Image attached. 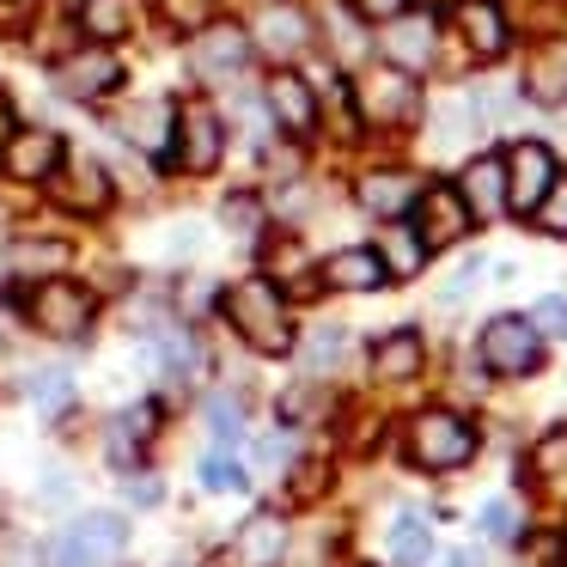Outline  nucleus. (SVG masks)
<instances>
[{"instance_id": "f257e3e1", "label": "nucleus", "mask_w": 567, "mask_h": 567, "mask_svg": "<svg viewBox=\"0 0 567 567\" xmlns=\"http://www.w3.org/2000/svg\"><path fill=\"white\" fill-rule=\"evenodd\" d=\"M226 323H233L238 336H245L257 354H287L293 348V323H287V299L275 281H262V275H245L238 287H226Z\"/></svg>"}, {"instance_id": "f03ea898", "label": "nucleus", "mask_w": 567, "mask_h": 567, "mask_svg": "<svg viewBox=\"0 0 567 567\" xmlns=\"http://www.w3.org/2000/svg\"><path fill=\"white\" fill-rule=\"evenodd\" d=\"M409 457H415L421 470H433V476H445V470H457V464L476 457V427H470L464 415L427 409V415L409 421Z\"/></svg>"}, {"instance_id": "7ed1b4c3", "label": "nucleus", "mask_w": 567, "mask_h": 567, "mask_svg": "<svg viewBox=\"0 0 567 567\" xmlns=\"http://www.w3.org/2000/svg\"><path fill=\"white\" fill-rule=\"evenodd\" d=\"M226 153V123L214 104H177V135H172V159L189 177H208Z\"/></svg>"}, {"instance_id": "20e7f679", "label": "nucleus", "mask_w": 567, "mask_h": 567, "mask_svg": "<svg viewBox=\"0 0 567 567\" xmlns=\"http://www.w3.org/2000/svg\"><path fill=\"white\" fill-rule=\"evenodd\" d=\"M476 348L501 379H525V372H537V360H543V336L530 330V318H513V311H501V318L482 323Z\"/></svg>"}, {"instance_id": "39448f33", "label": "nucleus", "mask_w": 567, "mask_h": 567, "mask_svg": "<svg viewBox=\"0 0 567 567\" xmlns=\"http://www.w3.org/2000/svg\"><path fill=\"white\" fill-rule=\"evenodd\" d=\"M123 549H128V518H116V513H86L62 543H55L50 561H55V567H111Z\"/></svg>"}, {"instance_id": "423d86ee", "label": "nucleus", "mask_w": 567, "mask_h": 567, "mask_svg": "<svg viewBox=\"0 0 567 567\" xmlns=\"http://www.w3.org/2000/svg\"><path fill=\"white\" fill-rule=\"evenodd\" d=\"M245 62H250V31L245 25H220V19H208V25L196 31V43H189V68H196V80H208V86L238 80Z\"/></svg>"}, {"instance_id": "0eeeda50", "label": "nucleus", "mask_w": 567, "mask_h": 567, "mask_svg": "<svg viewBox=\"0 0 567 567\" xmlns=\"http://www.w3.org/2000/svg\"><path fill=\"white\" fill-rule=\"evenodd\" d=\"M92 293L74 281H62V275H50V281H38V293H31V323H38L43 336H86L92 330Z\"/></svg>"}, {"instance_id": "6e6552de", "label": "nucleus", "mask_w": 567, "mask_h": 567, "mask_svg": "<svg viewBox=\"0 0 567 567\" xmlns=\"http://www.w3.org/2000/svg\"><path fill=\"white\" fill-rule=\"evenodd\" d=\"M116 86H123V62H116L111 43H92V50H74L55 62V92L62 99L92 104V99H111Z\"/></svg>"}, {"instance_id": "1a4fd4ad", "label": "nucleus", "mask_w": 567, "mask_h": 567, "mask_svg": "<svg viewBox=\"0 0 567 567\" xmlns=\"http://www.w3.org/2000/svg\"><path fill=\"white\" fill-rule=\"evenodd\" d=\"M62 159H68V141L55 135V128H13L7 147H0V165H7V177H19V184H50Z\"/></svg>"}, {"instance_id": "9d476101", "label": "nucleus", "mask_w": 567, "mask_h": 567, "mask_svg": "<svg viewBox=\"0 0 567 567\" xmlns=\"http://www.w3.org/2000/svg\"><path fill=\"white\" fill-rule=\"evenodd\" d=\"M470 226H476V214L464 208V196H457V189L433 184V189H421V196H415V238H421V250L457 245Z\"/></svg>"}, {"instance_id": "9b49d317", "label": "nucleus", "mask_w": 567, "mask_h": 567, "mask_svg": "<svg viewBox=\"0 0 567 567\" xmlns=\"http://www.w3.org/2000/svg\"><path fill=\"white\" fill-rule=\"evenodd\" d=\"M360 104H367V123L396 128V123H409V116L421 111V92H415V80H409L403 68H379V74L360 80Z\"/></svg>"}, {"instance_id": "f8f14e48", "label": "nucleus", "mask_w": 567, "mask_h": 567, "mask_svg": "<svg viewBox=\"0 0 567 567\" xmlns=\"http://www.w3.org/2000/svg\"><path fill=\"white\" fill-rule=\"evenodd\" d=\"M549 177H555V153L543 141H518L506 153V208L530 214L543 202V189H549Z\"/></svg>"}, {"instance_id": "ddd939ff", "label": "nucleus", "mask_w": 567, "mask_h": 567, "mask_svg": "<svg viewBox=\"0 0 567 567\" xmlns=\"http://www.w3.org/2000/svg\"><path fill=\"white\" fill-rule=\"evenodd\" d=\"M50 184H55V202H62L68 214H104V208H111V196H116L111 172H104L99 159H62Z\"/></svg>"}, {"instance_id": "4468645a", "label": "nucleus", "mask_w": 567, "mask_h": 567, "mask_svg": "<svg viewBox=\"0 0 567 567\" xmlns=\"http://www.w3.org/2000/svg\"><path fill=\"white\" fill-rule=\"evenodd\" d=\"M116 135H123L128 147L165 159V153H172V135H177V104H172V99H141V104H128V111L116 116Z\"/></svg>"}, {"instance_id": "2eb2a0df", "label": "nucleus", "mask_w": 567, "mask_h": 567, "mask_svg": "<svg viewBox=\"0 0 567 567\" xmlns=\"http://www.w3.org/2000/svg\"><path fill=\"white\" fill-rule=\"evenodd\" d=\"M379 50H384V62L391 68H403V74H421V68L433 62V19L427 13H396V19H384V31H379Z\"/></svg>"}, {"instance_id": "dca6fc26", "label": "nucleus", "mask_w": 567, "mask_h": 567, "mask_svg": "<svg viewBox=\"0 0 567 567\" xmlns=\"http://www.w3.org/2000/svg\"><path fill=\"white\" fill-rule=\"evenodd\" d=\"M262 99H269L275 123L287 128V135L306 141L311 128H318V99H311V86L293 74V68H281V74H269V86H262Z\"/></svg>"}, {"instance_id": "f3484780", "label": "nucleus", "mask_w": 567, "mask_h": 567, "mask_svg": "<svg viewBox=\"0 0 567 567\" xmlns=\"http://www.w3.org/2000/svg\"><path fill=\"white\" fill-rule=\"evenodd\" d=\"M287 555V518L281 513H250L233 537V567H281Z\"/></svg>"}, {"instance_id": "a211bd4d", "label": "nucleus", "mask_w": 567, "mask_h": 567, "mask_svg": "<svg viewBox=\"0 0 567 567\" xmlns=\"http://www.w3.org/2000/svg\"><path fill=\"white\" fill-rule=\"evenodd\" d=\"M354 196H360V208L367 214H379V220H403L409 208H415V196H421V177L415 172H367L354 184Z\"/></svg>"}, {"instance_id": "6ab92c4d", "label": "nucleus", "mask_w": 567, "mask_h": 567, "mask_svg": "<svg viewBox=\"0 0 567 567\" xmlns=\"http://www.w3.org/2000/svg\"><path fill=\"white\" fill-rule=\"evenodd\" d=\"M457 196H464V208L476 214V220H501L506 214V159H470L464 177H457Z\"/></svg>"}, {"instance_id": "aec40b11", "label": "nucleus", "mask_w": 567, "mask_h": 567, "mask_svg": "<svg viewBox=\"0 0 567 567\" xmlns=\"http://www.w3.org/2000/svg\"><path fill=\"white\" fill-rule=\"evenodd\" d=\"M311 43V25H306V13H293V7H262L257 13V31H250V50H262V55H275V62H287V55H299Z\"/></svg>"}, {"instance_id": "412c9836", "label": "nucleus", "mask_w": 567, "mask_h": 567, "mask_svg": "<svg viewBox=\"0 0 567 567\" xmlns=\"http://www.w3.org/2000/svg\"><path fill=\"white\" fill-rule=\"evenodd\" d=\"M457 25H464V43H470V55H482V62H501L506 55V13L494 7V0H464L457 7Z\"/></svg>"}, {"instance_id": "4be33fe9", "label": "nucleus", "mask_w": 567, "mask_h": 567, "mask_svg": "<svg viewBox=\"0 0 567 567\" xmlns=\"http://www.w3.org/2000/svg\"><path fill=\"white\" fill-rule=\"evenodd\" d=\"M323 281L342 287V293H372V287L391 281V269H384V257L372 245H354V250H336V257L323 262Z\"/></svg>"}, {"instance_id": "5701e85b", "label": "nucleus", "mask_w": 567, "mask_h": 567, "mask_svg": "<svg viewBox=\"0 0 567 567\" xmlns=\"http://www.w3.org/2000/svg\"><path fill=\"white\" fill-rule=\"evenodd\" d=\"M525 99L543 104V111H555V104H567V43H543L537 55H530L525 68Z\"/></svg>"}, {"instance_id": "b1692460", "label": "nucleus", "mask_w": 567, "mask_h": 567, "mask_svg": "<svg viewBox=\"0 0 567 567\" xmlns=\"http://www.w3.org/2000/svg\"><path fill=\"white\" fill-rule=\"evenodd\" d=\"M68 262H74V250H68L62 238H13V245H7V269H13L19 281H50Z\"/></svg>"}, {"instance_id": "393cba45", "label": "nucleus", "mask_w": 567, "mask_h": 567, "mask_svg": "<svg viewBox=\"0 0 567 567\" xmlns=\"http://www.w3.org/2000/svg\"><path fill=\"white\" fill-rule=\"evenodd\" d=\"M421 360H427V348H421V330H391L379 348H372V372H379V379H391V384L415 379Z\"/></svg>"}, {"instance_id": "a878e982", "label": "nucleus", "mask_w": 567, "mask_h": 567, "mask_svg": "<svg viewBox=\"0 0 567 567\" xmlns=\"http://www.w3.org/2000/svg\"><path fill=\"white\" fill-rule=\"evenodd\" d=\"M153 427H159V409H153V403H135V409H128V415L111 427V457H116V464L135 470V464H141V445L153 440Z\"/></svg>"}, {"instance_id": "bb28decb", "label": "nucleus", "mask_w": 567, "mask_h": 567, "mask_svg": "<svg viewBox=\"0 0 567 567\" xmlns=\"http://www.w3.org/2000/svg\"><path fill=\"white\" fill-rule=\"evenodd\" d=\"M80 31H86L92 43H116L135 31V0H86L80 7Z\"/></svg>"}, {"instance_id": "cd10ccee", "label": "nucleus", "mask_w": 567, "mask_h": 567, "mask_svg": "<svg viewBox=\"0 0 567 567\" xmlns=\"http://www.w3.org/2000/svg\"><path fill=\"white\" fill-rule=\"evenodd\" d=\"M391 561L396 567H427L433 561V530L421 518H396L391 525Z\"/></svg>"}, {"instance_id": "c85d7f7f", "label": "nucleus", "mask_w": 567, "mask_h": 567, "mask_svg": "<svg viewBox=\"0 0 567 567\" xmlns=\"http://www.w3.org/2000/svg\"><path fill=\"white\" fill-rule=\"evenodd\" d=\"M530 220H537V233L567 238V177H561V172L549 177V189H543V202L530 208Z\"/></svg>"}, {"instance_id": "c756f323", "label": "nucleus", "mask_w": 567, "mask_h": 567, "mask_svg": "<svg viewBox=\"0 0 567 567\" xmlns=\"http://www.w3.org/2000/svg\"><path fill=\"white\" fill-rule=\"evenodd\" d=\"M159 13H165V25H172V31H189V38H196V31L208 25L214 0H159Z\"/></svg>"}, {"instance_id": "7c9ffc66", "label": "nucleus", "mask_w": 567, "mask_h": 567, "mask_svg": "<svg viewBox=\"0 0 567 567\" xmlns=\"http://www.w3.org/2000/svg\"><path fill=\"white\" fill-rule=\"evenodd\" d=\"M68 396H74V379H68V372H38V379H31V403H38L43 415L68 409Z\"/></svg>"}, {"instance_id": "2f4dec72", "label": "nucleus", "mask_w": 567, "mask_h": 567, "mask_svg": "<svg viewBox=\"0 0 567 567\" xmlns=\"http://www.w3.org/2000/svg\"><path fill=\"white\" fill-rule=\"evenodd\" d=\"M208 433L226 440V445L245 433V409H238V396H208Z\"/></svg>"}, {"instance_id": "473e14b6", "label": "nucleus", "mask_w": 567, "mask_h": 567, "mask_svg": "<svg viewBox=\"0 0 567 567\" xmlns=\"http://www.w3.org/2000/svg\"><path fill=\"white\" fill-rule=\"evenodd\" d=\"M202 488H208V494H238V488H245V470H238L233 457L214 452V457H202Z\"/></svg>"}, {"instance_id": "72a5a7b5", "label": "nucleus", "mask_w": 567, "mask_h": 567, "mask_svg": "<svg viewBox=\"0 0 567 567\" xmlns=\"http://www.w3.org/2000/svg\"><path fill=\"white\" fill-rule=\"evenodd\" d=\"M379 257H391V262H384L391 275H415L421 262H427V250H421V238H415V233H396L391 245L379 250Z\"/></svg>"}, {"instance_id": "f704fd0d", "label": "nucleus", "mask_w": 567, "mask_h": 567, "mask_svg": "<svg viewBox=\"0 0 567 567\" xmlns=\"http://www.w3.org/2000/svg\"><path fill=\"white\" fill-rule=\"evenodd\" d=\"M220 220L233 226L238 238H250V233L262 226V202H257V196H226V202H220Z\"/></svg>"}, {"instance_id": "c9c22d12", "label": "nucleus", "mask_w": 567, "mask_h": 567, "mask_svg": "<svg viewBox=\"0 0 567 567\" xmlns=\"http://www.w3.org/2000/svg\"><path fill=\"white\" fill-rule=\"evenodd\" d=\"M323 488H330V470H323V464H293V482H287V501H293V506L318 501Z\"/></svg>"}, {"instance_id": "e433bc0d", "label": "nucleus", "mask_w": 567, "mask_h": 567, "mask_svg": "<svg viewBox=\"0 0 567 567\" xmlns=\"http://www.w3.org/2000/svg\"><path fill=\"white\" fill-rule=\"evenodd\" d=\"M482 530H488L494 543H518V530H525V525H518L513 501H488V506H482Z\"/></svg>"}, {"instance_id": "4c0bfd02", "label": "nucleus", "mask_w": 567, "mask_h": 567, "mask_svg": "<svg viewBox=\"0 0 567 567\" xmlns=\"http://www.w3.org/2000/svg\"><path fill=\"white\" fill-rule=\"evenodd\" d=\"M530 330L537 336H567V299L561 293L537 299V306H530Z\"/></svg>"}, {"instance_id": "58836bf2", "label": "nucleus", "mask_w": 567, "mask_h": 567, "mask_svg": "<svg viewBox=\"0 0 567 567\" xmlns=\"http://www.w3.org/2000/svg\"><path fill=\"white\" fill-rule=\"evenodd\" d=\"M530 464H537V476H561V470H567V433H549Z\"/></svg>"}, {"instance_id": "ea45409f", "label": "nucleus", "mask_w": 567, "mask_h": 567, "mask_svg": "<svg viewBox=\"0 0 567 567\" xmlns=\"http://www.w3.org/2000/svg\"><path fill=\"white\" fill-rule=\"evenodd\" d=\"M0 567H43V549L31 537H7L0 543Z\"/></svg>"}, {"instance_id": "a19ab883", "label": "nucleus", "mask_w": 567, "mask_h": 567, "mask_svg": "<svg viewBox=\"0 0 567 567\" xmlns=\"http://www.w3.org/2000/svg\"><path fill=\"white\" fill-rule=\"evenodd\" d=\"M530 567H567V537H530Z\"/></svg>"}, {"instance_id": "79ce46f5", "label": "nucleus", "mask_w": 567, "mask_h": 567, "mask_svg": "<svg viewBox=\"0 0 567 567\" xmlns=\"http://www.w3.org/2000/svg\"><path fill=\"white\" fill-rule=\"evenodd\" d=\"M403 7H409V0H354V13L360 19H379V25H384V19H396Z\"/></svg>"}, {"instance_id": "37998d69", "label": "nucleus", "mask_w": 567, "mask_h": 567, "mask_svg": "<svg viewBox=\"0 0 567 567\" xmlns=\"http://www.w3.org/2000/svg\"><path fill=\"white\" fill-rule=\"evenodd\" d=\"M342 342H348L342 330H323L318 342H311V367H323V360H336V354H342Z\"/></svg>"}, {"instance_id": "c03bdc74", "label": "nucleus", "mask_w": 567, "mask_h": 567, "mask_svg": "<svg viewBox=\"0 0 567 567\" xmlns=\"http://www.w3.org/2000/svg\"><path fill=\"white\" fill-rule=\"evenodd\" d=\"M445 567H482V561L470 549H452V555H445Z\"/></svg>"}, {"instance_id": "a18cd8bd", "label": "nucleus", "mask_w": 567, "mask_h": 567, "mask_svg": "<svg viewBox=\"0 0 567 567\" xmlns=\"http://www.w3.org/2000/svg\"><path fill=\"white\" fill-rule=\"evenodd\" d=\"M7 135H13V111L0 104V147H7Z\"/></svg>"}, {"instance_id": "49530a36", "label": "nucleus", "mask_w": 567, "mask_h": 567, "mask_svg": "<svg viewBox=\"0 0 567 567\" xmlns=\"http://www.w3.org/2000/svg\"><path fill=\"white\" fill-rule=\"evenodd\" d=\"M0 226H7V208H0Z\"/></svg>"}]
</instances>
